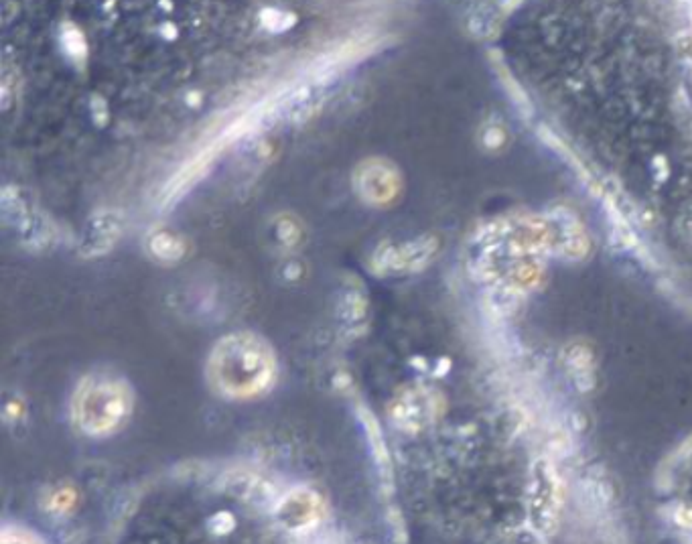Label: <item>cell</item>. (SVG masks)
Masks as SVG:
<instances>
[{
    "label": "cell",
    "mask_w": 692,
    "mask_h": 544,
    "mask_svg": "<svg viewBox=\"0 0 692 544\" xmlns=\"http://www.w3.org/2000/svg\"><path fill=\"white\" fill-rule=\"evenodd\" d=\"M276 236H279V242L283 246L295 248L303 238V228L295 218L281 216L279 222H276Z\"/></svg>",
    "instance_id": "obj_7"
},
{
    "label": "cell",
    "mask_w": 692,
    "mask_h": 544,
    "mask_svg": "<svg viewBox=\"0 0 692 544\" xmlns=\"http://www.w3.org/2000/svg\"><path fill=\"white\" fill-rule=\"evenodd\" d=\"M214 382L230 396L256 394L272 380L274 362L268 348L252 335H230L210 362Z\"/></svg>",
    "instance_id": "obj_1"
},
{
    "label": "cell",
    "mask_w": 692,
    "mask_h": 544,
    "mask_svg": "<svg viewBox=\"0 0 692 544\" xmlns=\"http://www.w3.org/2000/svg\"><path fill=\"white\" fill-rule=\"evenodd\" d=\"M354 185L358 195L370 206L382 208L394 201L400 191V175L396 167L380 157L366 159L360 163L354 175Z\"/></svg>",
    "instance_id": "obj_3"
},
{
    "label": "cell",
    "mask_w": 692,
    "mask_h": 544,
    "mask_svg": "<svg viewBox=\"0 0 692 544\" xmlns=\"http://www.w3.org/2000/svg\"><path fill=\"white\" fill-rule=\"evenodd\" d=\"M295 15L287 13V11H274V9H266L260 15V23L272 31V33H283L287 29H291L295 25Z\"/></svg>",
    "instance_id": "obj_8"
},
{
    "label": "cell",
    "mask_w": 692,
    "mask_h": 544,
    "mask_svg": "<svg viewBox=\"0 0 692 544\" xmlns=\"http://www.w3.org/2000/svg\"><path fill=\"white\" fill-rule=\"evenodd\" d=\"M128 392L110 382L94 380L84 384L76 398V421L88 433H106L118 427L128 413Z\"/></svg>",
    "instance_id": "obj_2"
},
{
    "label": "cell",
    "mask_w": 692,
    "mask_h": 544,
    "mask_svg": "<svg viewBox=\"0 0 692 544\" xmlns=\"http://www.w3.org/2000/svg\"><path fill=\"white\" fill-rule=\"evenodd\" d=\"M149 250L161 262H177L185 254V244L171 232H157L149 240Z\"/></svg>",
    "instance_id": "obj_5"
},
{
    "label": "cell",
    "mask_w": 692,
    "mask_h": 544,
    "mask_svg": "<svg viewBox=\"0 0 692 544\" xmlns=\"http://www.w3.org/2000/svg\"><path fill=\"white\" fill-rule=\"evenodd\" d=\"M61 43H63V49L65 53L72 57L74 61H82L86 59V53H88V45H86V37L84 33L72 25V23H67L63 25V31H61Z\"/></svg>",
    "instance_id": "obj_6"
},
{
    "label": "cell",
    "mask_w": 692,
    "mask_h": 544,
    "mask_svg": "<svg viewBox=\"0 0 692 544\" xmlns=\"http://www.w3.org/2000/svg\"><path fill=\"white\" fill-rule=\"evenodd\" d=\"M124 232V214L118 210H102L88 220L80 252L88 258L110 252Z\"/></svg>",
    "instance_id": "obj_4"
}]
</instances>
